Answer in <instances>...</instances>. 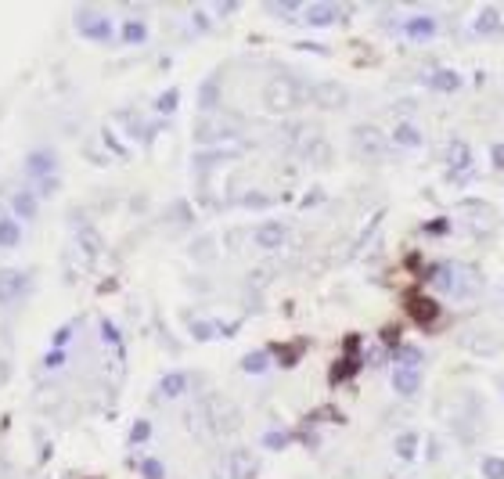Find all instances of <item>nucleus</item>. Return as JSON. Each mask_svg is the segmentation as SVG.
Segmentation results:
<instances>
[{"label": "nucleus", "instance_id": "c85d7f7f", "mask_svg": "<svg viewBox=\"0 0 504 479\" xmlns=\"http://www.w3.org/2000/svg\"><path fill=\"white\" fill-rule=\"evenodd\" d=\"M213 98H220V87H216V79H209V83L206 87H202V105H213Z\"/></svg>", "mask_w": 504, "mask_h": 479}, {"label": "nucleus", "instance_id": "9d476101", "mask_svg": "<svg viewBox=\"0 0 504 479\" xmlns=\"http://www.w3.org/2000/svg\"><path fill=\"white\" fill-rule=\"evenodd\" d=\"M22 285H25V278L19 274V270H0V303L14 299L22 292Z\"/></svg>", "mask_w": 504, "mask_h": 479}, {"label": "nucleus", "instance_id": "f257e3e1", "mask_svg": "<svg viewBox=\"0 0 504 479\" xmlns=\"http://www.w3.org/2000/svg\"><path fill=\"white\" fill-rule=\"evenodd\" d=\"M299 98H303V90H299L295 79H271L263 90L266 108H274V112H292L299 105Z\"/></svg>", "mask_w": 504, "mask_h": 479}, {"label": "nucleus", "instance_id": "cd10ccee", "mask_svg": "<svg viewBox=\"0 0 504 479\" xmlns=\"http://www.w3.org/2000/svg\"><path fill=\"white\" fill-rule=\"evenodd\" d=\"M400 360H403V368H414V364H421V349H414V346H407L403 354H400Z\"/></svg>", "mask_w": 504, "mask_h": 479}, {"label": "nucleus", "instance_id": "9b49d317", "mask_svg": "<svg viewBox=\"0 0 504 479\" xmlns=\"http://www.w3.org/2000/svg\"><path fill=\"white\" fill-rule=\"evenodd\" d=\"M22 242V227L14 216H0V249H14Z\"/></svg>", "mask_w": 504, "mask_h": 479}, {"label": "nucleus", "instance_id": "72a5a7b5", "mask_svg": "<svg viewBox=\"0 0 504 479\" xmlns=\"http://www.w3.org/2000/svg\"><path fill=\"white\" fill-rule=\"evenodd\" d=\"M425 231H429V234H447V231H450V223H447V220H432Z\"/></svg>", "mask_w": 504, "mask_h": 479}, {"label": "nucleus", "instance_id": "4c0bfd02", "mask_svg": "<svg viewBox=\"0 0 504 479\" xmlns=\"http://www.w3.org/2000/svg\"><path fill=\"white\" fill-rule=\"evenodd\" d=\"M494 166H497V170H504V145H497V148H494Z\"/></svg>", "mask_w": 504, "mask_h": 479}, {"label": "nucleus", "instance_id": "0eeeda50", "mask_svg": "<svg viewBox=\"0 0 504 479\" xmlns=\"http://www.w3.org/2000/svg\"><path fill=\"white\" fill-rule=\"evenodd\" d=\"M11 213H14V220L36 216V195H33V191H14V195H11Z\"/></svg>", "mask_w": 504, "mask_h": 479}, {"label": "nucleus", "instance_id": "393cba45", "mask_svg": "<svg viewBox=\"0 0 504 479\" xmlns=\"http://www.w3.org/2000/svg\"><path fill=\"white\" fill-rule=\"evenodd\" d=\"M483 476L486 479H504V461L501 458H486L483 461Z\"/></svg>", "mask_w": 504, "mask_h": 479}, {"label": "nucleus", "instance_id": "f3484780", "mask_svg": "<svg viewBox=\"0 0 504 479\" xmlns=\"http://www.w3.org/2000/svg\"><path fill=\"white\" fill-rule=\"evenodd\" d=\"M432 33H436L432 19H411V22H407V37H411V40H429Z\"/></svg>", "mask_w": 504, "mask_h": 479}, {"label": "nucleus", "instance_id": "473e14b6", "mask_svg": "<svg viewBox=\"0 0 504 479\" xmlns=\"http://www.w3.org/2000/svg\"><path fill=\"white\" fill-rule=\"evenodd\" d=\"M145 476L148 479H162V465L159 461H145Z\"/></svg>", "mask_w": 504, "mask_h": 479}, {"label": "nucleus", "instance_id": "aec40b11", "mask_svg": "<svg viewBox=\"0 0 504 479\" xmlns=\"http://www.w3.org/2000/svg\"><path fill=\"white\" fill-rule=\"evenodd\" d=\"M497 29H501L497 11H483V14H479V22H476V33H483V37H494Z\"/></svg>", "mask_w": 504, "mask_h": 479}, {"label": "nucleus", "instance_id": "dca6fc26", "mask_svg": "<svg viewBox=\"0 0 504 479\" xmlns=\"http://www.w3.org/2000/svg\"><path fill=\"white\" fill-rule=\"evenodd\" d=\"M447 163H450V170H468V163H472V152H468V145H465V141H454V145H450V152H447Z\"/></svg>", "mask_w": 504, "mask_h": 479}, {"label": "nucleus", "instance_id": "6ab92c4d", "mask_svg": "<svg viewBox=\"0 0 504 479\" xmlns=\"http://www.w3.org/2000/svg\"><path fill=\"white\" fill-rule=\"evenodd\" d=\"M392 141H397V145H403V148H414L418 141H421V134L414 130L411 123H400V126H397V134H392Z\"/></svg>", "mask_w": 504, "mask_h": 479}, {"label": "nucleus", "instance_id": "20e7f679", "mask_svg": "<svg viewBox=\"0 0 504 479\" xmlns=\"http://www.w3.org/2000/svg\"><path fill=\"white\" fill-rule=\"evenodd\" d=\"M357 152L364 159H378V155H382L386 152L382 130H375V126H360V130H357Z\"/></svg>", "mask_w": 504, "mask_h": 479}, {"label": "nucleus", "instance_id": "2f4dec72", "mask_svg": "<svg viewBox=\"0 0 504 479\" xmlns=\"http://www.w3.org/2000/svg\"><path fill=\"white\" fill-rule=\"evenodd\" d=\"M101 332H105V339L112 343V346H119V332H116V325H112V321H101Z\"/></svg>", "mask_w": 504, "mask_h": 479}, {"label": "nucleus", "instance_id": "4468645a", "mask_svg": "<svg viewBox=\"0 0 504 479\" xmlns=\"http://www.w3.org/2000/svg\"><path fill=\"white\" fill-rule=\"evenodd\" d=\"M335 19H339L335 4H313V8H306V22L310 26H332Z\"/></svg>", "mask_w": 504, "mask_h": 479}, {"label": "nucleus", "instance_id": "7c9ffc66", "mask_svg": "<svg viewBox=\"0 0 504 479\" xmlns=\"http://www.w3.org/2000/svg\"><path fill=\"white\" fill-rule=\"evenodd\" d=\"M54 191H58V181H54V177H43V181H40V195H43V198H51Z\"/></svg>", "mask_w": 504, "mask_h": 479}, {"label": "nucleus", "instance_id": "1a4fd4ad", "mask_svg": "<svg viewBox=\"0 0 504 479\" xmlns=\"http://www.w3.org/2000/svg\"><path fill=\"white\" fill-rule=\"evenodd\" d=\"M184 389H187V375H184V371H169V375L159 382V396H162V400H177Z\"/></svg>", "mask_w": 504, "mask_h": 479}, {"label": "nucleus", "instance_id": "e433bc0d", "mask_svg": "<svg viewBox=\"0 0 504 479\" xmlns=\"http://www.w3.org/2000/svg\"><path fill=\"white\" fill-rule=\"evenodd\" d=\"M69 335H72V325H65V328H61V332L54 335V346H65V339H69Z\"/></svg>", "mask_w": 504, "mask_h": 479}, {"label": "nucleus", "instance_id": "ddd939ff", "mask_svg": "<svg viewBox=\"0 0 504 479\" xmlns=\"http://www.w3.org/2000/svg\"><path fill=\"white\" fill-rule=\"evenodd\" d=\"M252 476H256V461H252V454L238 451L231 458V476L227 479H252Z\"/></svg>", "mask_w": 504, "mask_h": 479}, {"label": "nucleus", "instance_id": "423d86ee", "mask_svg": "<svg viewBox=\"0 0 504 479\" xmlns=\"http://www.w3.org/2000/svg\"><path fill=\"white\" fill-rule=\"evenodd\" d=\"M80 33L87 40H108V37H112V26H108V19H98V14H83V19H80Z\"/></svg>", "mask_w": 504, "mask_h": 479}, {"label": "nucleus", "instance_id": "58836bf2", "mask_svg": "<svg viewBox=\"0 0 504 479\" xmlns=\"http://www.w3.org/2000/svg\"><path fill=\"white\" fill-rule=\"evenodd\" d=\"M191 332L198 335V339H209V335H213V328H209V325H195Z\"/></svg>", "mask_w": 504, "mask_h": 479}, {"label": "nucleus", "instance_id": "412c9836", "mask_svg": "<svg viewBox=\"0 0 504 479\" xmlns=\"http://www.w3.org/2000/svg\"><path fill=\"white\" fill-rule=\"evenodd\" d=\"M458 87H461V76H458V72H450V69L432 76V90H458Z\"/></svg>", "mask_w": 504, "mask_h": 479}, {"label": "nucleus", "instance_id": "a878e982", "mask_svg": "<svg viewBox=\"0 0 504 479\" xmlns=\"http://www.w3.org/2000/svg\"><path fill=\"white\" fill-rule=\"evenodd\" d=\"M242 368H245V371H263V368H266V354H249V357L242 360Z\"/></svg>", "mask_w": 504, "mask_h": 479}, {"label": "nucleus", "instance_id": "c756f323", "mask_svg": "<svg viewBox=\"0 0 504 479\" xmlns=\"http://www.w3.org/2000/svg\"><path fill=\"white\" fill-rule=\"evenodd\" d=\"M148 436H151V425H148V422H137V425H134V436H130V440H134V443H145Z\"/></svg>", "mask_w": 504, "mask_h": 479}, {"label": "nucleus", "instance_id": "7ed1b4c3", "mask_svg": "<svg viewBox=\"0 0 504 479\" xmlns=\"http://www.w3.org/2000/svg\"><path fill=\"white\" fill-rule=\"evenodd\" d=\"M25 170L33 173V177H54V170H58V159H54V152L51 148H33L29 152V159H25Z\"/></svg>", "mask_w": 504, "mask_h": 479}, {"label": "nucleus", "instance_id": "39448f33", "mask_svg": "<svg viewBox=\"0 0 504 479\" xmlns=\"http://www.w3.org/2000/svg\"><path fill=\"white\" fill-rule=\"evenodd\" d=\"M285 238H288V227H285V223H260V227H256V245L260 249H281V245H285Z\"/></svg>", "mask_w": 504, "mask_h": 479}, {"label": "nucleus", "instance_id": "b1692460", "mask_svg": "<svg viewBox=\"0 0 504 479\" xmlns=\"http://www.w3.org/2000/svg\"><path fill=\"white\" fill-rule=\"evenodd\" d=\"M414 451H418V436H414V433H403V436L397 440V454H400L403 461H411Z\"/></svg>", "mask_w": 504, "mask_h": 479}, {"label": "nucleus", "instance_id": "f8f14e48", "mask_svg": "<svg viewBox=\"0 0 504 479\" xmlns=\"http://www.w3.org/2000/svg\"><path fill=\"white\" fill-rule=\"evenodd\" d=\"M411 310H414V317H418L421 325H432L436 314H439V303L429 299V296H414V299H411Z\"/></svg>", "mask_w": 504, "mask_h": 479}, {"label": "nucleus", "instance_id": "f03ea898", "mask_svg": "<svg viewBox=\"0 0 504 479\" xmlns=\"http://www.w3.org/2000/svg\"><path fill=\"white\" fill-rule=\"evenodd\" d=\"M432 281H436V289H443V292H450V296H465L468 289H465V270L461 267H454V263H447V267H436V274H432Z\"/></svg>", "mask_w": 504, "mask_h": 479}, {"label": "nucleus", "instance_id": "f704fd0d", "mask_svg": "<svg viewBox=\"0 0 504 479\" xmlns=\"http://www.w3.org/2000/svg\"><path fill=\"white\" fill-rule=\"evenodd\" d=\"M271 11H274V14H295L299 4H271Z\"/></svg>", "mask_w": 504, "mask_h": 479}, {"label": "nucleus", "instance_id": "a211bd4d", "mask_svg": "<svg viewBox=\"0 0 504 479\" xmlns=\"http://www.w3.org/2000/svg\"><path fill=\"white\" fill-rule=\"evenodd\" d=\"M360 368V360H357V354H346L335 368H332V382H342V378H350L353 371Z\"/></svg>", "mask_w": 504, "mask_h": 479}, {"label": "nucleus", "instance_id": "bb28decb", "mask_svg": "<svg viewBox=\"0 0 504 479\" xmlns=\"http://www.w3.org/2000/svg\"><path fill=\"white\" fill-rule=\"evenodd\" d=\"M177 101H180V94L177 90H166L162 98H159V112H166V116H169V112L177 108Z\"/></svg>", "mask_w": 504, "mask_h": 479}, {"label": "nucleus", "instance_id": "4be33fe9", "mask_svg": "<svg viewBox=\"0 0 504 479\" xmlns=\"http://www.w3.org/2000/svg\"><path fill=\"white\" fill-rule=\"evenodd\" d=\"M145 37H148V26L145 22H126L123 26V40L126 43H145Z\"/></svg>", "mask_w": 504, "mask_h": 479}, {"label": "nucleus", "instance_id": "5701e85b", "mask_svg": "<svg viewBox=\"0 0 504 479\" xmlns=\"http://www.w3.org/2000/svg\"><path fill=\"white\" fill-rule=\"evenodd\" d=\"M317 101H321V105H342V101H346V90L321 83V87H317Z\"/></svg>", "mask_w": 504, "mask_h": 479}, {"label": "nucleus", "instance_id": "c9c22d12", "mask_svg": "<svg viewBox=\"0 0 504 479\" xmlns=\"http://www.w3.org/2000/svg\"><path fill=\"white\" fill-rule=\"evenodd\" d=\"M285 443H288L285 433H271V436H266V447H285Z\"/></svg>", "mask_w": 504, "mask_h": 479}, {"label": "nucleus", "instance_id": "6e6552de", "mask_svg": "<svg viewBox=\"0 0 504 479\" xmlns=\"http://www.w3.org/2000/svg\"><path fill=\"white\" fill-rule=\"evenodd\" d=\"M392 389H397L400 396H414L418 393V371L414 368H403V364H400V368L392 371Z\"/></svg>", "mask_w": 504, "mask_h": 479}, {"label": "nucleus", "instance_id": "2eb2a0df", "mask_svg": "<svg viewBox=\"0 0 504 479\" xmlns=\"http://www.w3.org/2000/svg\"><path fill=\"white\" fill-rule=\"evenodd\" d=\"M76 242H80V249H83L87 260H94L101 252V238H98V231H94V227H80V231H76Z\"/></svg>", "mask_w": 504, "mask_h": 479}]
</instances>
